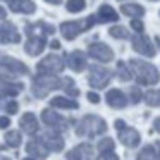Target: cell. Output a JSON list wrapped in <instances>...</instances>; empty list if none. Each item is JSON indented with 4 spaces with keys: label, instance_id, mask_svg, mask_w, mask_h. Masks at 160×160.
I'll use <instances>...</instances> for the list:
<instances>
[{
    "label": "cell",
    "instance_id": "obj_3",
    "mask_svg": "<svg viewBox=\"0 0 160 160\" xmlns=\"http://www.w3.org/2000/svg\"><path fill=\"white\" fill-rule=\"evenodd\" d=\"M62 86V81L55 76V74H45L40 72L33 78L31 83V91L36 98H43L50 93V91L57 90V88Z\"/></svg>",
    "mask_w": 160,
    "mask_h": 160
},
{
    "label": "cell",
    "instance_id": "obj_15",
    "mask_svg": "<svg viewBox=\"0 0 160 160\" xmlns=\"http://www.w3.org/2000/svg\"><path fill=\"white\" fill-rule=\"evenodd\" d=\"M21 83H11L9 79H0V97H16L21 91Z\"/></svg>",
    "mask_w": 160,
    "mask_h": 160
},
{
    "label": "cell",
    "instance_id": "obj_34",
    "mask_svg": "<svg viewBox=\"0 0 160 160\" xmlns=\"http://www.w3.org/2000/svg\"><path fill=\"white\" fill-rule=\"evenodd\" d=\"M50 48L59 50L60 48V42H59V40H52V42H50Z\"/></svg>",
    "mask_w": 160,
    "mask_h": 160
},
{
    "label": "cell",
    "instance_id": "obj_1",
    "mask_svg": "<svg viewBox=\"0 0 160 160\" xmlns=\"http://www.w3.org/2000/svg\"><path fill=\"white\" fill-rule=\"evenodd\" d=\"M24 31L28 35V42L24 45V52L31 57H36L45 50L47 35L55 33V28L52 24H47V22L40 21V22H35V24H26Z\"/></svg>",
    "mask_w": 160,
    "mask_h": 160
},
{
    "label": "cell",
    "instance_id": "obj_24",
    "mask_svg": "<svg viewBox=\"0 0 160 160\" xmlns=\"http://www.w3.org/2000/svg\"><path fill=\"white\" fill-rule=\"evenodd\" d=\"M145 100L150 107H160V90H152L145 95Z\"/></svg>",
    "mask_w": 160,
    "mask_h": 160
},
{
    "label": "cell",
    "instance_id": "obj_23",
    "mask_svg": "<svg viewBox=\"0 0 160 160\" xmlns=\"http://www.w3.org/2000/svg\"><path fill=\"white\" fill-rule=\"evenodd\" d=\"M84 7H86V2L84 0H69L66 5V9L72 14H78V12H83Z\"/></svg>",
    "mask_w": 160,
    "mask_h": 160
},
{
    "label": "cell",
    "instance_id": "obj_8",
    "mask_svg": "<svg viewBox=\"0 0 160 160\" xmlns=\"http://www.w3.org/2000/svg\"><path fill=\"white\" fill-rule=\"evenodd\" d=\"M88 55L100 62H112L114 60V50L103 42H93L88 45Z\"/></svg>",
    "mask_w": 160,
    "mask_h": 160
},
{
    "label": "cell",
    "instance_id": "obj_27",
    "mask_svg": "<svg viewBox=\"0 0 160 160\" xmlns=\"http://www.w3.org/2000/svg\"><path fill=\"white\" fill-rule=\"evenodd\" d=\"M138 160H157V152H155V148H152V146H146L145 150H141Z\"/></svg>",
    "mask_w": 160,
    "mask_h": 160
},
{
    "label": "cell",
    "instance_id": "obj_11",
    "mask_svg": "<svg viewBox=\"0 0 160 160\" xmlns=\"http://www.w3.org/2000/svg\"><path fill=\"white\" fill-rule=\"evenodd\" d=\"M67 64L74 72H81L86 69V53L81 50H74L67 55Z\"/></svg>",
    "mask_w": 160,
    "mask_h": 160
},
{
    "label": "cell",
    "instance_id": "obj_22",
    "mask_svg": "<svg viewBox=\"0 0 160 160\" xmlns=\"http://www.w3.org/2000/svg\"><path fill=\"white\" fill-rule=\"evenodd\" d=\"M115 74H117V78L121 81H129L132 78V74H131V69L128 67V64L126 62H117V69H115Z\"/></svg>",
    "mask_w": 160,
    "mask_h": 160
},
{
    "label": "cell",
    "instance_id": "obj_41",
    "mask_svg": "<svg viewBox=\"0 0 160 160\" xmlns=\"http://www.w3.org/2000/svg\"><path fill=\"white\" fill-rule=\"evenodd\" d=\"M152 2H157V0H152Z\"/></svg>",
    "mask_w": 160,
    "mask_h": 160
},
{
    "label": "cell",
    "instance_id": "obj_4",
    "mask_svg": "<svg viewBox=\"0 0 160 160\" xmlns=\"http://www.w3.org/2000/svg\"><path fill=\"white\" fill-rule=\"evenodd\" d=\"M97 22H98L97 16L91 14V16H88V18H84V19H79V21L62 22V24H60V33H62V36L67 40V42H72L74 38H78L83 31L90 29L91 26H95Z\"/></svg>",
    "mask_w": 160,
    "mask_h": 160
},
{
    "label": "cell",
    "instance_id": "obj_28",
    "mask_svg": "<svg viewBox=\"0 0 160 160\" xmlns=\"http://www.w3.org/2000/svg\"><path fill=\"white\" fill-rule=\"evenodd\" d=\"M64 84H66V91H67V95H72V97H78V95H79V90L76 88L74 81H71V79H64Z\"/></svg>",
    "mask_w": 160,
    "mask_h": 160
},
{
    "label": "cell",
    "instance_id": "obj_13",
    "mask_svg": "<svg viewBox=\"0 0 160 160\" xmlns=\"http://www.w3.org/2000/svg\"><path fill=\"white\" fill-rule=\"evenodd\" d=\"M9 7L16 14H33L36 11L35 2L31 0H14V2H9Z\"/></svg>",
    "mask_w": 160,
    "mask_h": 160
},
{
    "label": "cell",
    "instance_id": "obj_12",
    "mask_svg": "<svg viewBox=\"0 0 160 160\" xmlns=\"http://www.w3.org/2000/svg\"><path fill=\"white\" fill-rule=\"evenodd\" d=\"M105 98H107V103L110 105L112 108H124L129 102V98L126 97L121 90H110Z\"/></svg>",
    "mask_w": 160,
    "mask_h": 160
},
{
    "label": "cell",
    "instance_id": "obj_7",
    "mask_svg": "<svg viewBox=\"0 0 160 160\" xmlns=\"http://www.w3.org/2000/svg\"><path fill=\"white\" fill-rule=\"evenodd\" d=\"M64 67H66V62H64L62 57L55 55V53H50L45 59L40 60L36 69H38V72H45V74H59L64 71Z\"/></svg>",
    "mask_w": 160,
    "mask_h": 160
},
{
    "label": "cell",
    "instance_id": "obj_16",
    "mask_svg": "<svg viewBox=\"0 0 160 160\" xmlns=\"http://www.w3.org/2000/svg\"><path fill=\"white\" fill-rule=\"evenodd\" d=\"M121 141L124 143V145H128V146H136L138 141H139L138 131L132 129V128H126V126L121 128Z\"/></svg>",
    "mask_w": 160,
    "mask_h": 160
},
{
    "label": "cell",
    "instance_id": "obj_6",
    "mask_svg": "<svg viewBox=\"0 0 160 160\" xmlns=\"http://www.w3.org/2000/svg\"><path fill=\"white\" fill-rule=\"evenodd\" d=\"M112 76H114V72L100 64H93L88 67V83L91 88H105L110 83Z\"/></svg>",
    "mask_w": 160,
    "mask_h": 160
},
{
    "label": "cell",
    "instance_id": "obj_31",
    "mask_svg": "<svg viewBox=\"0 0 160 160\" xmlns=\"http://www.w3.org/2000/svg\"><path fill=\"white\" fill-rule=\"evenodd\" d=\"M18 108H19L18 102H9V103L5 105V110H7V114H16V112H18Z\"/></svg>",
    "mask_w": 160,
    "mask_h": 160
},
{
    "label": "cell",
    "instance_id": "obj_40",
    "mask_svg": "<svg viewBox=\"0 0 160 160\" xmlns=\"http://www.w3.org/2000/svg\"><path fill=\"white\" fill-rule=\"evenodd\" d=\"M7 2H14V0H7Z\"/></svg>",
    "mask_w": 160,
    "mask_h": 160
},
{
    "label": "cell",
    "instance_id": "obj_38",
    "mask_svg": "<svg viewBox=\"0 0 160 160\" xmlns=\"http://www.w3.org/2000/svg\"><path fill=\"white\" fill-rule=\"evenodd\" d=\"M157 45H158V47H160V38H157Z\"/></svg>",
    "mask_w": 160,
    "mask_h": 160
},
{
    "label": "cell",
    "instance_id": "obj_32",
    "mask_svg": "<svg viewBox=\"0 0 160 160\" xmlns=\"http://www.w3.org/2000/svg\"><path fill=\"white\" fill-rule=\"evenodd\" d=\"M86 97H88V100H90L91 103H98V102H100V95L93 93V91H90V93H88Z\"/></svg>",
    "mask_w": 160,
    "mask_h": 160
},
{
    "label": "cell",
    "instance_id": "obj_39",
    "mask_svg": "<svg viewBox=\"0 0 160 160\" xmlns=\"http://www.w3.org/2000/svg\"><path fill=\"white\" fill-rule=\"evenodd\" d=\"M24 160H33V158H24Z\"/></svg>",
    "mask_w": 160,
    "mask_h": 160
},
{
    "label": "cell",
    "instance_id": "obj_2",
    "mask_svg": "<svg viewBox=\"0 0 160 160\" xmlns=\"http://www.w3.org/2000/svg\"><path fill=\"white\" fill-rule=\"evenodd\" d=\"M129 67H131L134 78L138 79L139 84L145 86H153L160 81V74L153 64L146 62V60H139V59H131L129 60Z\"/></svg>",
    "mask_w": 160,
    "mask_h": 160
},
{
    "label": "cell",
    "instance_id": "obj_5",
    "mask_svg": "<svg viewBox=\"0 0 160 160\" xmlns=\"http://www.w3.org/2000/svg\"><path fill=\"white\" fill-rule=\"evenodd\" d=\"M105 131H107V124L103 119L97 117V115H86L78 124V134L79 136H97Z\"/></svg>",
    "mask_w": 160,
    "mask_h": 160
},
{
    "label": "cell",
    "instance_id": "obj_36",
    "mask_svg": "<svg viewBox=\"0 0 160 160\" xmlns=\"http://www.w3.org/2000/svg\"><path fill=\"white\" fill-rule=\"evenodd\" d=\"M153 126H155V129L160 132V119H157V121H155V124H153Z\"/></svg>",
    "mask_w": 160,
    "mask_h": 160
},
{
    "label": "cell",
    "instance_id": "obj_14",
    "mask_svg": "<svg viewBox=\"0 0 160 160\" xmlns=\"http://www.w3.org/2000/svg\"><path fill=\"white\" fill-rule=\"evenodd\" d=\"M119 19V14L114 11V7H110L108 4H103L100 5V9H98L97 12V21L98 22H112V21H117Z\"/></svg>",
    "mask_w": 160,
    "mask_h": 160
},
{
    "label": "cell",
    "instance_id": "obj_30",
    "mask_svg": "<svg viewBox=\"0 0 160 160\" xmlns=\"http://www.w3.org/2000/svg\"><path fill=\"white\" fill-rule=\"evenodd\" d=\"M131 28L134 29V31H138V33H143L145 26H143V22L139 21V19H132V21H131Z\"/></svg>",
    "mask_w": 160,
    "mask_h": 160
},
{
    "label": "cell",
    "instance_id": "obj_18",
    "mask_svg": "<svg viewBox=\"0 0 160 160\" xmlns=\"http://www.w3.org/2000/svg\"><path fill=\"white\" fill-rule=\"evenodd\" d=\"M121 12L132 19H139L145 16V7L139 4H124V5H121Z\"/></svg>",
    "mask_w": 160,
    "mask_h": 160
},
{
    "label": "cell",
    "instance_id": "obj_29",
    "mask_svg": "<svg viewBox=\"0 0 160 160\" xmlns=\"http://www.w3.org/2000/svg\"><path fill=\"white\" fill-rule=\"evenodd\" d=\"M139 100H141V90L138 86H132L131 88V102L132 103H138Z\"/></svg>",
    "mask_w": 160,
    "mask_h": 160
},
{
    "label": "cell",
    "instance_id": "obj_33",
    "mask_svg": "<svg viewBox=\"0 0 160 160\" xmlns=\"http://www.w3.org/2000/svg\"><path fill=\"white\" fill-rule=\"evenodd\" d=\"M9 124H11L9 117H0V128H7Z\"/></svg>",
    "mask_w": 160,
    "mask_h": 160
},
{
    "label": "cell",
    "instance_id": "obj_25",
    "mask_svg": "<svg viewBox=\"0 0 160 160\" xmlns=\"http://www.w3.org/2000/svg\"><path fill=\"white\" fill-rule=\"evenodd\" d=\"M108 33H110V36L115 40H126L128 38V29H126L124 26H112V28L108 29Z\"/></svg>",
    "mask_w": 160,
    "mask_h": 160
},
{
    "label": "cell",
    "instance_id": "obj_21",
    "mask_svg": "<svg viewBox=\"0 0 160 160\" xmlns=\"http://www.w3.org/2000/svg\"><path fill=\"white\" fill-rule=\"evenodd\" d=\"M28 152L35 157H47V148L45 145H42L40 141H29L28 143Z\"/></svg>",
    "mask_w": 160,
    "mask_h": 160
},
{
    "label": "cell",
    "instance_id": "obj_9",
    "mask_svg": "<svg viewBox=\"0 0 160 160\" xmlns=\"http://www.w3.org/2000/svg\"><path fill=\"white\" fill-rule=\"evenodd\" d=\"M131 45H132V50H134V52L141 53V55H145V57H150V59L155 57V53H157L155 45L150 42L148 36L141 35V33H138V35L132 36V38H131Z\"/></svg>",
    "mask_w": 160,
    "mask_h": 160
},
{
    "label": "cell",
    "instance_id": "obj_10",
    "mask_svg": "<svg viewBox=\"0 0 160 160\" xmlns=\"http://www.w3.org/2000/svg\"><path fill=\"white\" fill-rule=\"evenodd\" d=\"M19 42H21V35L18 33V28L12 22L4 19V22H0V43H19Z\"/></svg>",
    "mask_w": 160,
    "mask_h": 160
},
{
    "label": "cell",
    "instance_id": "obj_17",
    "mask_svg": "<svg viewBox=\"0 0 160 160\" xmlns=\"http://www.w3.org/2000/svg\"><path fill=\"white\" fill-rule=\"evenodd\" d=\"M21 129L24 132H28V134H35L36 132L38 122H36V117L31 114V112H28V114H24L21 117Z\"/></svg>",
    "mask_w": 160,
    "mask_h": 160
},
{
    "label": "cell",
    "instance_id": "obj_37",
    "mask_svg": "<svg viewBox=\"0 0 160 160\" xmlns=\"http://www.w3.org/2000/svg\"><path fill=\"white\" fill-rule=\"evenodd\" d=\"M45 2H48V4H60V2H62V0H45Z\"/></svg>",
    "mask_w": 160,
    "mask_h": 160
},
{
    "label": "cell",
    "instance_id": "obj_26",
    "mask_svg": "<svg viewBox=\"0 0 160 160\" xmlns=\"http://www.w3.org/2000/svg\"><path fill=\"white\" fill-rule=\"evenodd\" d=\"M5 141H7L9 146H19V143H21V134H19L18 131H9L7 134H5Z\"/></svg>",
    "mask_w": 160,
    "mask_h": 160
},
{
    "label": "cell",
    "instance_id": "obj_19",
    "mask_svg": "<svg viewBox=\"0 0 160 160\" xmlns=\"http://www.w3.org/2000/svg\"><path fill=\"white\" fill-rule=\"evenodd\" d=\"M42 119L47 126H59L62 122V117H60L57 112H53L52 108H47V110L42 112Z\"/></svg>",
    "mask_w": 160,
    "mask_h": 160
},
{
    "label": "cell",
    "instance_id": "obj_35",
    "mask_svg": "<svg viewBox=\"0 0 160 160\" xmlns=\"http://www.w3.org/2000/svg\"><path fill=\"white\" fill-rule=\"evenodd\" d=\"M5 18H7V12H5L4 7H0V21H4Z\"/></svg>",
    "mask_w": 160,
    "mask_h": 160
},
{
    "label": "cell",
    "instance_id": "obj_20",
    "mask_svg": "<svg viewBox=\"0 0 160 160\" xmlns=\"http://www.w3.org/2000/svg\"><path fill=\"white\" fill-rule=\"evenodd\" d=\"M50 105H52V107H59V108H78V107H79L76 102L69 100V98H66V97H55V98H52Z\"/></svg>",
    "mask_w": 160,
    "mask_h": 160
}]
</instances>
